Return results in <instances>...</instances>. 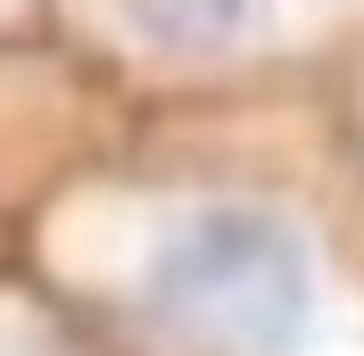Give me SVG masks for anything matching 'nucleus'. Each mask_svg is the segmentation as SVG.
<instances>
[{
    "instance_id": "obj_1",
    "label": "nucleus",
    "mask_w": 364,
    "mask_h": 356,
    "mask_svg": "<svg viewBox=\"0 0 364 356\" xmlns=\"http://www.w3.org/2000/svg\"><path fill=\"white\" fill-rule=\"evenodd\" d=\"M17 257L108 356H364V141L348 100L116 108Z\"/></svg>"
},
{
    "instance_id": "obj_4",
    "label": "nucleus",
    "mask_w": 364,
    "mask_h": 356,
    "mask_svg": "<svg viewBox=\"0 0 364 356\" xmlns=\"http://www.w3.org/2000/svg\"><path fill=\"white\" fill-rule=\"evenodd\" d=\"M340 100H348V125H356V141H364V75H348V91H340Z\"/></svg>"
},
{
    "instance_id": "obj_3",
    "label": "nucleus",
    "mask_w": 364,
    "mask_h": 356,
    "mask_svg": "<svg viewBox=\"0 0 364 356\" xmlns=\"http://www.w3.org/2000/svg\"><path fill=\"white\" fill-rule=\"evenodd\" d=\"M0 356H108V348L25 257H0Z\"/></svg>"
},
{
    "instance_id": "obj_2",
    "label": "nucleus",
    "mask_w": 364,
    "mask_h": 356,
    "mask_svg": "<svg viewBox=\"0 0 364 356\" xmlns=\"http://www.w3.org/2000/svg\"><path fill=\"white\" fill-rule=\"evenodd\" d=\"M42 42L116 108L348 91L364 0H42Z\"/></svg>"
}]
</instances>
